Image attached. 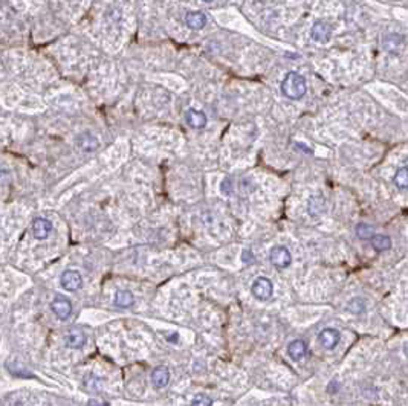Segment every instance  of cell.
Masks as SVG:
<instances>
[{"label": "cell", "mask_w": 408, "mask_h": 406, "mask_svg": "<svg viewBox=\"0 0 408 406\" xmlns=\"http://www.w3.org/2000/svg\"><path fill=\"white\" fill-rule=\"evenodd\" d=\"M307 353V345L305 341H302V339H295V341H292L289 345H288V354H289V357L291 359H294V360H302L305 356H306Z\"/></svg>", "instance_id": "30bf717a"}, {"label": "cell", "mask_w": 408, "mask_h": 406, "mask_svg": "<svg viewBox=\"0 0 408 406\" xmlns=\"http://www.w3.org/2000/svg\"><path fill=\"white\" fill-rule=\"evenodd\" d=\"M170 382V371L165 367H158L152 373V384L155 388H165Z\"/></svg>", "instance_id": "9c48e42d"}, {"label": "cell", "mask_w": 408, "mask_h": 406, "mask_svg": "<svg viewBox=\"0 0 408 406\" xmlns=\"http://www.w3.org/2000/svg\"><path fill=\"white\" fill-rule=\"evenodd\" d=\"M185 23L191 29H202L206 25V15L199 11H191L185 15Z\"/></svg>", "instance_id": "5bb4252c"}, {"label": "cell", "mask_w": 408, "mask_h": 406, "mask_svg": "<svg viewBox=\"0 0 408 406\" xmlns=\"http://www.w3.org/2000/svg\"><path fill=\"white\" fill-rule=\"evenodd\" d=\"M185 119L188 122L190 127L193 128H204L206 125V115L201 110H195V108H190L187 113H185Z\"/></svg>", "instance_id": "7c38bea8"}, {"label": "cell", "mask_w": 408, "mask_h": 406, "mask_svg": "<svg viewBox=\"0 0 408 406\" xmlns=\"http://www.w3.org/2000/svg\"><path fill=\"white\" fill-rule=\"evenodd\" d=\"M370 243L376 252H384V251H389L392 247V238L389 235H384V234H375L370 238Z\"/></svg>", "instance_id": "9a60e30c"}, {"label": "cell", "mask_w": 408, "mask_h": 406, "mask_svg": "<svg viewBox=\"0 0 408 406\" xmlns=\"http://www.w3.org/2000/svg\"><path fill=\"white\" fill-rule=\"evenodd\" d=\"M339 339H341V334H339V331L335 330V328H324V330L319 333V336H318L319 344H321L326 350H333V348L338 345Z\"/></svg>", "instance_id": "8992f818"}, {"label": "cell", "mask_w": 408, "mask_h": 406, "mask_svg": "<svg viewBox=\"0 0 408 406\" xmlns=\"http://www.w3.org/2000/svg\"><path fill=\"white\" fill-rule=\"evenodd\" d=\"M405 40L402 35L399 34H389L384 37L382 40V46L387 52H396V51H401V48L404 46Z\"/></svg>", "instance_id": "8fae6325"}, {"label": "cell", "mask_w": 408, "mask_h": 406, "mask_svg": "<svg viewBox=\"0 0 408 406\" xmlns=\"http://www.w3.org/2000/svg\"><path fill=\"white\" fill-rule=\"evenodd\" d=\"M393 182H395V185H396L399 190H407L408 188V167H401V168L396 171Z\"/></svg>", "instance_id": "ac0fdd59"}, {"label": "cell", "mask_w": 408, "mask_h": 406, "mask_svg": "<svg viewBox=\"0 0 408 406\" xmlns=\"http://www.w3.org/2000/svg\"><path fill=\"white\" fill-rule=\"evenodd\" d=\"M242 261H243L245 264H248V263H254V255H252V252L248 251V249H245V251L242 252Z\"/></svg>", "instance_id": "7402d4cb"}, {"label": "cell", "mask_w": 408, "mask_h": 406, "mask_svg": "<svg viewBox=\"0 0 408 406\" xmlns=\"http://www.w3.org/2000/svg\"><path fill=\"white\" fill-rule=\"evenodd\" d=\"M89 406H109L105 402H100V400H91Z\"/></svg>", "instance_id": "603a6c76"}, {"label": "cell", "mask_w": 408, "mask_h": 406, "mask_svg": "<svg viewBox=\"0 0 408 406\" xmlns=\"http://www.w3.org/2000/svg\"><path fill=\"white\" fill-rule=\"evenodd\" d=\"M251 294L254 295V298H257L259 301H268L272 294H274V286L272 281L266 277H259L251 287Z\"/></svg>", "instance_id": "7a4b0ae2"}, {"label": "cell", "mask_w": 408, "mask_h": 406, "mask_svg": "<svg viewBox=\"0 0 408 406\" xmlns=\"http://www.w3.org/2000/svg\"><path fill=\"white\" fill-rule=\"evenodd\" d=\"M191 406H212V400L208 396H205V394H199V396H196L193 399Z\"/></svg>", "instance_id": "ffe728a7"}, {"label": "cell", "mask_w": 408, "mask_h": 406, "mask_svg": "<svg viewBox=\"0 0 408 406\" xmlns=\"http://www.w3.org/2000/svg\"><path fill=\"white\" fill-rule=\"evenodd\" d=\"M330 35H332V28L326 21H315V25L310 29L312 40L316 43H321V44L327 43L330 40Z\"/></svg>", "instance_id": "277c9868"}, {"label": "cell", "mask_w": 408, "mask_h": 406, "mask_svg": "<svg viewBox=\"0 0 408 406\" xmlns=\"http://www.w3.org/2000/svg\"><path fill=\"white\" fill-rule=\"evenodd\" d=\"M307 84L305 77L297 72H289L282 81V94L289 100H300L306 95Z\"/></svg>", "instance_id": "6da1fadb"}, {"label": "cell", "mask_w": 408, "mask_h": 406, "mask_svg": "<svg viewBox=\"0 0 408 406\" xmlns=\"http://www.w3.org/2000/svg\"><path fill=\"white\" fill-rule=\"evenodd\" d=\"M51 308H52V311L55 313V316H57L58 319H61V321L68 319V318L71 316V311H72V305L69 303V300L61 298V297H58V298H55V300L52 301Z\"/></svg>", "instance_id": "52a82bcc"}, {"label": "cell", "mask_w": 408, "mask_h": 406, "mask_svg": "<svg viewBox=\"0 0 408 406\" xmlns=\"http://www.w3.org/2000/svg\"><path fill=\"white\" fill-rule=\"evenodd\" d=\"M356 235L361 238V240H370L375 234H373V228L366 224V223H359L356 226Z\"/></svg>", "instance_id": "d6986e66"}, {"label": "cell", "mask_w": 408, "mask_h": 406, "mask_svg": "<svg viewBox=\"0 0 408 406\" xmlns=\"http://www.w3.org/2000/svg\"><path fill=\"white\" fill-rule=\"evenodd\" d=\"M51 231H52V224L46 218H35L34 220V223H32V232H34V237L37 240L48 238V235H49Z\"/></svg>", "instance_id": "ba28073f"}, {"label": "cell", "mask_w": 408, "mask_h": 406, "mask_svg": "<svg viewBox=\"0 0 408 406\" xmlns=\"http://www.w3.org/2000/svg\"><path fill=\"white\" fill-rule=\"evenodd\" d=\"M83 278L77 270H66L61 275V287L68 292H75L81 287Z\"/></svg>", "instance_id": "5b68a950"}, {"label": "cell", "mask_w": 408, "mask_h": 406, "mask_svg": "<svg viewBox=\"0 0 408 406\" xmlns=\"http://www.w3.org/2000/svg\"><path fill=\"white\" fill-rule=\"evenodd\" d=\"M77 144H78V147H80L81 150H84V151H95V150L100 147V141H98L94 134H91V133L80 134V136L77 138Z\"/></svg>", "instance_id": "4fadbf2b"}, {"label": "cell", "mask_w": 408, "mask_h": 406, "mask_svg": "<svg viewBox=\"0 0 408 406\" xmlns=\"http://www.w3.org/2000/svg\"><path fill=\"white\" fill-rule=\"evenodd\" d=\"M133 301H135V298H133L132 292H128V290H119L115 295V304L118 307H130L133 304Z\"/></svg>", "instance_id": "e0dca14e"}, {"label": "cell", "mask_w": 408, "mask_h": 406, "mask_svg": "<svg viewBox=\"0 0 408 406\" xmlns=\"http://www.w3.org/2000/svg\"><path fill=\"white\" fill-rule=\"evenodd\" d=\"M86 344V336L80 330H72L66 336V345L69 348H81Z\"/></svg>", "instance_id": "2e32d148"}, {"label": "cell", "mask_w": 408, "mask_h": 406, "mask_svg": "<svg viewBox=\"0 0 408 406\" xmlns=\"http://www.w3.org/2000/svg\"><path fill=\"white\" fill-rule=\"evenodd\" d=\"M220 191H222L225 196H229V194L232 193V184H231L229 179H223V182H222V185H220Z\"/></svg>", "instance_id": "44dd1931"}, {"label": "cell", "mask_w": 408, "mask_h": 406, "mask_svg": "<svg viewBox=\"0 0 408 406\" xmlns=\"http://www.w3.org/2000/svg\"><path fill=\"white\" fill-rule=\"evenodd\" d=\"M269 261L277 267V269H286L292 263V255L288 247L285 246H274L269 251Z\"/></svg>", "instance_id": "3957f363"}]
</instances>
